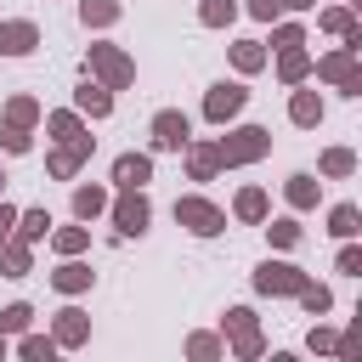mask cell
Returning a JSON list of instances; mask_svg holds the SVG:
<instances>
[{
    "label": "cell",
    "instance_id": "cell-14",
    "mask_svg": "<svg viewBox=\"0 0 362 362\" xmlns=\"http://www.w3.org/2000/svg\"><path fill=\"white\" fill-rule=\"evenodd\" d=\"M85 23H113V6L107 0H85Z\"/></svg>",
    "mask_w": 362,
    "mask_h": 362
},
{
    "label": "cell",
    "instance_id": "cell-15",
    "mask_svg": "<svg viewBox=\"0 0 362 362\" xmlns=\"http://www.w3.org/2000/svg\"><path fill=\"white\" fill-rule=\"evenodd\" d=\"M96 62H102V74H107V79H124V74H130V68H124L113 51H96Z\"/></svg>",
    "mask_w": 362,
    "mask_h": 362
},
{
    "label": "cell",
    "instance_id": "cell-3",
    "mask_svg": "<svg viewBox=\"0 0 362 362\" xmlns=\"http://www.w3.org/2000/svg\"><path fill=\"white\" fill-rule=\"evenodd\" d=\"M153 141L158 147H187V119L181 113H158L153 119Z\"/></svg>",
    "mask_w": 362,
    "mask_h": 362
},
{
    "label": "cell",
    "instance_id": "cell-23",
    "mask_svg": "<svg viewBox=\"0 0 362 362\" xmlns=\"http://www.w3.org/2000/svg\"><path fill=\"white\" fill-rule=\"evenodd\" d=\"M288 6H311V0H288Z\"/></svg>",
    "mask_w": 362,
    "mask_h": 362
},
{
    "label": "cell",
    "instance_id": "cell-18",
    "mask_svg": "<svg viewBox=\"0 0 362 362\" xmlns=\"http://www.w3.org/2000/svg\"><path fill=\"white\" fill-rule=\"evenodd\" d=\"M226 17H232V0H209L204 6V23H226Z\"/></svg>",
    "mask_w": 362,
    "mask_h": 362
},
{
    "label": "cell",
    "instance_id": "cell-10",
    "mask_svg": "<svg viewBox=\"0 0 362 362\" xmlns=\"http://www.w3.org/2000/svg\"><path fill=\"white\" fill-rule=\"evenodd\" d=\"M294 119H300V124H317V119H322V102H317V96H300V102H294Z\"/></svg>",
    "mask_w": 362,
    "mask_h": 362
},
{
    "label": "cell",
    "instance_id": "cell-6",
    "mask_svg": "<svg viewBox=\"0 0 362 362\" xmlns=\"http://www.w3.org/2000/svg\"><path fill=\"white\" fill-rule=\"evenodd\" d=\"M255 283H260L266 294H272V288H277V294H288V288H300V272H294V266H260V277H255Z\"/></svg>",
    "mask_w": 362,
    "mask_h": 362
},
{
    "label": "cell",
    "instance_id": "cell-16",
    "mask_svg": "<svg viewBox=\"0 0 362 362\" xmlns=\"http://www.w3.org/2000/svg\"><path fill=\"white\" fill-rule=\"evenodd\" d=\"M260 209H266V198H260V192H243V198H238V215H249V221H255Z\"/></svg>",
    "mask_w": 362,
    "mask_h": 362
},
{
    "label": "cell",
    "instance_id": "cell-19",
    "mask_svg": "<svg viewBox=\"0 0 362 362\" xmlns=\"http://www.w3.org/2000/svg\"><path fill=\"white\" fill-rule=\"evenodd\" d=\"M209 164H215V153H209V147H198V153H192V170H198V175H209Z\"/></svg>",
    "mask_w": 362,
    "mask_h": 362
},
{
    "label": "cell",
    "instance_id": "cell-21",
    "mask_svg": "<svg viewBox=\"0 0 362 362\" xmlns=\"http://www.w3.org/2000/svg\"><path fill=\"white\" fill-rule=\"evenodd\" d=\"M277 6H283V0H255L249 11H255V17H277Z\"/></svg>",
    "mask_w": 362,
    "mask_h": 362
},
{
    "label": "cell",
    "instance_id": "cell-4",
    "mask_svg": "<svg viewBox=\"0 0 362 362\" xmlns=\"http://www.w3.org/2000/svg\"><path fill=\"white\" fill-rule=\"evenodd\" d=\"M255 153H266V130H238V141H226V147H221V158H226V164L255 158Z\"/></svg>",
    "mask_w": 362,
    "mask_h": 362
},
{
    "label": "cell",
    "instance_id": "cell-1",
    "mask_svg": "<svg viewBox=\"0 0 362 362\" xmlns=\"http://www.w3.org/2000/svg\"><path fill=\"white\" fill-rule=\"evenodd\" d=\"M175 221H187V226H192V232H204V238H209V232H221V215H215L209 204H198V198H181V204H175Z\"/></svg>",
    "mask_w": 362,
    "mask_h": 362
},
{
    "label": "cell",
    "instance_id": "cell-9",
    "mask_svg": "<svg viewBox=\"0 0 362 362\" xmlns=\"http://www.w3.org/2000/svg\"><path fill=\"white\" fill-rule=\"evenodd\" d=\"M79 107H85V113H96V119H102V113H107V107H113V102H107V90H96V85H85V90H79Z\"/></svg>",
    "mask_w": 362,
    "mask_h": 362
},
{
    "label": "cell",
    "instance_id": "cell-20",
    "mask_svg": "<svg viewBox=\"0 0 362 362\" xmlns=\"http://www.w3.org/2000/svg\"><path fill=\"white\" fill-rule=\"evenodd\" d=\"M6 277H23V249H6Z\"/></svg>",
    "mask_w": 362,
    "mask_h": 362
},
{
    "label": "cell",
    "instance_id": "cell-13",
    "mask_svg": "<svg viewBox=\"0 0 362 362\" xmlns=\"http://www.w3.org/2000/svg\"><path fill=\"white\" fill-rule=\"evenodd\" d=\"M57 283H62V288H85V283H90V272H85V266H62V272H57Z\"/></svg>",
    "mask_w": 362,
    "mask_h": 362
},
{
    "label": "cell",
    "instance_id": "cell-17",
    "mask_svg": "<svg viewBox=\"0 0 362 362\" xmlns=\"http://www.w3.org/2000/svg\"><path fill=\"white\" fill-rule=\"evenodd\" d=\"M51 221H45V209H34V215H23V238H40Z\"/></svg>",
    "mask_w": 362,
    "mask_h": 362
},
{
    "label": "cell",
    "instance_id": "cell-22",
    "mask_svg": "<svg viewBox=\"0 0 362 362\" xmlns=\"http://www.w3.org/2000/svg\"><path fill=\"white\" fill-rule=\"evenodd\" d=\"M6 232H11V209L0 204V238H6Z\"/></svg>",
    "mask_w": 362,
    "mask_h": 362
},
{
    "label": "cell",
    "instance_id": "cell-11",
    "mask_svg": "<svg viewBox=\"0 0 362 362\" xmlns=\"http://www.w3.org/2000/svg\"><path fill=\"white\" fill-rule=\"evenodd\" d=\"M74 209H79V215H96V209H102V192H96V187H79V192H74Z\"/></svg>",
    "mask_w": 362,
    "mask_h": 362
},
{
    "label": "cell",
    "instance_id": "cell-12",
    "mask_svg": "<svg viewBox=\"0 0 362 362\" xmlns=\"http://www.w3.org/2000/svg\"><path fill=\"white\" fill-rule=\"evenodd\" d=\"M334 232H339V238H351V232H356V209H351V204H339V209H334Z\"/></svg>",
    "mask_w": 362,
    "mask_h": 362
},
{
    "label": "cell",
    "instance_id": "cell-7",
    "mask_svg": "<svg viewBox=\"0 0 362 362\" xmlns=\"http://www.w3.org/2000/svg\"><path fill=\"white\" fill-rule=\"evenodd\" d=\"M119 226H124V232H141V226H147V198H141L136 187H130V198L119 204Z\"/></svg>",
    "mask_w": 362,
    "mask_h": 362
},
{
    "label": "cell",
    "instance_id": "cell-8",
    "mask_svg": "<svg viewBox=\"0 0 362 362\" xmlns=\"http://www.w3.org/2000/svg\"><path fill=\"white\" fill-rule=\"evenodd\" d=\"M0 45H6V51H34V28H28V23H11V28L0 34Z\"/></svg>",
    "mask_w": 362,
    "mask_h": 362
},
{
    "label": "cell",
    "instance_id": "cell-2",
    "mask_svg": "<svg viewBox=\"0 0 362 362\" xmlns=\"http://www.w3.org/2000/svg\"><path fill=\"white\" fill-rule=\"evenodd\" d=\"M238 107H243V85H215V90H209V102H204V113H209V119H232Z\"/></svg>",
    "mask_w": 362,
    "mask_h": 362
},
{
    "label": "cell",
    "instance_id": "cell-24",
    "mask_svg": "<svg viewBox=\"0 0 362 362\" xmlns=\"http://www.w3.org/2000/svg\"><path fill=\"white\" fill-rule=\"evenodd\" d=\"M0 181H6V175H0Z\"/></svg>",
    "mask_w": 362,
    "mask_h": 362
},
{
    "label": "cell",
    "instance_id": "cell-5",
    "mask_svg": "<svg viewBox=\"0 0 362 362\" xmlns=\"http://www.w3.org/2000/svg\"><path fill=\"white\" fill-rule=\"evenodd\" d=\"M147 170H153V164H147L141 153H124V158L113 164V181H119V187H141V181H147Z\"/></svg>",
    "mask_w": 362,
    "mask_h": 362
}]
</instances>
